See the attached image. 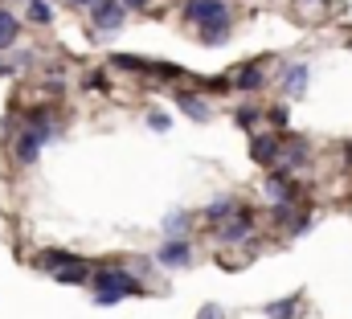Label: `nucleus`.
Wrapping results in <instances>:
<instances>
[{
	"instance_id": "obj_11",
	"label": "nucleus",
	"mask_w": 352,
	"mask_h": 319,
	"mask_svg": "<svg viewBox=\"0 0 352 319\" xmlns=\"http://www.w3.org/2000/svg\"><path fill=\"white\" fill-rule=\"evenodd\" d=\"M234 213H238V201H234V197H217V201L205 209V221H209V226H221V221H230Z\"/></svg>"
},
{
	"instance_id": "obj_10",
	"label": "nucleus",
	"mask_w": 352,
	"mask_h": 319,
	"mask_svg": "<svg viewBox=\"0 0 352 319\" xmlns=\"http://www.w3.org/2000/svg\"><path fill=\"white\" fill-rule=\"evenodd\" d=\"M54 278L62 283V287H82L90 283V266L78 258V262H70V266H62V270H54Z\"/></svg>"
},
{
	"instance_id": "obj_7",
	"label": "nucleus",
	"mask_w": 352,
	"mask_h": 319,
	"mask_svg": "<svg viewBox=\"0 0 352 319\" xmlns=\"http://www.w3.org/2000/svg\"><path fill=\"white\" fill-rule=\"evenodd\" d=\"M250 156L258 160V164H278V160H283V144H278V135H254Z\"/></svg>"
},
{
	"instance_id": "obj_25",
	"label": "nucleus",
	"mask_w": 352,
	"mask_h": 319,
	"mask_svg": "<svg viewBox=\"0 0 352 319\" xmlns=\"http://www.w3.org/2000/svg\"><path fill=\"white\" fill-rule=\"evenodd\" d=\"M70 4H87V8H90V4H94V0H70Z\"/></svg>"
},
{
	"instance_id": "obj_16",
	"label": "nucleus",
	"mask_w": 352,
	"mask_h": 319,
	"mask_svg": "<svg viewBox=\"0 0 352 319\" xmlns=\"http://www.w3.org/2000/svg\"><path fill=\"white\" fill-rule=\"evenodd\" d=\"M226 37H230V16H226V21H213V25L201 29V41H205V45H221Z\"/></svg>"
},
{
	"instance_id": "obj_5",
	"label": "nucleus",
	"mask_w": 352,
	"mask_h": 319,
	"mask_svg": "<svg viewBox=\"0 0 352 319\" xmlns=\"http://www.w3.org/2000/svg\"><path fill=\"white\" fill-rule=\"evenodd\" d=\"M263 82H266L263 62H246V66H238V70L230 74V86H234V90H263Z\"/></svg>"
},
{
	"instance_id": "obj_21",
	"label": "nucleus",
	"mask_w": 352,
	"mask_h": 319,
	"mask_svg": "<svg viewBox=\"0 0 352 319\" xmlns=\"http://www.w3.org/2000/svg\"><path fill=\"white\" fill-rule=\"evenodd\" d=\"M201 319H226V311H221L217 303H205V307H201Z\"/></svg>"
},
{
	"instance_id": "obj_9",
	"label": "nucleus",
	"mask_w": 352,
	"mask_h": 319,
	"mask_svg": "<svg viewBox=\"0 0 352 319\" xmlns=\"http://www.w3.org/2000/svg\"><path fill=\"white\" fill-rule=\"evenodd\" d=\"M295 192H299V188H295V180H287V176H270V180H266V197H270L274 205H291Z\"/></svg>"
},
{
	"instance_id": "obj_6",
	"label": "nucleus",
	"mask_w": 352,
	"mask_h": 319,
	"mask_svg": "<svg viewBox=\"0 0 352 319\" xmlns=\"http://www.w3.org/2000/svg\"><path fill=\"white\" fill-rule=\"evenodd\" d=\"M156 258L164 262V266H188L192 262V245L184 238H168L160 250H156Z\"/></svg>"
},
{
	"instance_id": "obj_22",
	"label": "nucleus",
	"mask_w": 352,
	"mask_h": 319,
	"mask_svg": "<svg viewBox=\"0 0 352 319\" xmlns=\"http://www.w3.org/2000/svg\"><path fill=\"white\" fill-rule=\"evenodd\" d=\"M270 123H274V127H287V111H283V107H274V111H270Z\"/></svg>"
},
{
	"instance_id": "obj_13",
	"label": "nucleus",
	"mask_w": 352,
	"mask_h": 319,
	"mask_svg": "<svg viewBox=\"0 0 352 319\" xmlns=\"http://www.w3.org/2000/svg\"><path fill=\"white\" fill-rule=\"evenodd\" d=\"M70 262H78V254H70V250H50V254L37 258L41 270H62V266H70Z\"/></svg>"
},
{
	"instance_id": "obj_1",
	"label": "nucleus",
	"mask_w": 352,
	"mask_h": 319,
	"mask_svg": "<svg viewBox=\"0 0 352 319\" xmlns=\"http://www.w3.org/2000/svg\"><path fill=\"white\" fill-rule=\"evenodd\" d=\"M90 287H94V303H119V299L144 291L140 278L127 274V270H119V266H98L94 278H90Z\"/></svg>"
},
{
	"instance_id": "obj_17",
	"label": "nucleus",
	"mask_w": 352,
	"mask_h": 319,
	"mask_svg": "<svg viewBox=\"0 0 352 319\" xmlns=\"http://www.w3.org/2000/svg\"><path fill=\"white\" fill-rule=\"evenodd\" d=\"M176 102H180L184 115H192V119H209V107H205L197 94H176Z\"/></svg>"
},
{
	"instance_id": "obj_26",
	"label": "nucleus",
	"mask_w": 352,
	"mask_h": 319,
	"mask_svg": "<svg viewBox=\"0 0 352 319\" xmlns=\"http://www.w3.org/2000/svg\"><path fill=\"white\" fill-rule=\"evenodd\" d=\"M0 74H8V66H4V62H0Z\"/></svg>"
},
{
	"instance_id": "obj_4",
	"label": "nucleus",
	"mask_w": 352,
	"mask_h": 319,
	"mask_svg": "<svg viewBox=\"0 0 352 319\" xmlns=\"http://www.w3.org/2000/svg\"><path fill=\"white\" fill-rule=\"evenodd\" d=\"M184 16H188L197 29H205V25H213V21H226L230 12H226V0H188V4H184Z\"/></svg>"
},
{
	"instance_id": "obj_8",
	"label": "nucleus",
	"mask_w": 352,
	"mask_h": 319,
	"mask_svg": "<svg viewBox=\"0 0 352 319\" xmlns=\"http://www.w3.org/2000/svg\"><path fill=\"white\" fill-rule=\"evenodd\" d=\"M250 230H254V217H250L246 209H238L234 221H221V241H242Z\"/></svg>"
},
{
	"instance_id": "obj_18",
	"label": "nucleus",
	"mask_w": 352,
	"mask_h": 319,
	"mask_svg": "<svg viewBox=\"0 0 352 319\" xmlns=\"http://www.w3.org/2000/svg\"><path fill=\"white\" fill-rule=\"evenodd\" d=\"M50 16H54V12H50L45 0H29V21H33V25H50Z\"/></svg>"
},
{
	"instance_id": "obj_15",
	"label": "nucleus",
	"mask_w": 352,
	"mask_h": 319,
	"mask_svg": "<svg viewBox=\"0 0 352 319\" xmlns=\"http://www.w3.org/2000/svg\"><path fill=\"white\" fill-rule=\"evenodd\" d=\"M283 90H287L291 98H299V94L307 90V66H291V70H287V82H283Z\"/></svg>"
},
{
	"instance_id": "obj_19",
	"label": "nucleus",
	"mask_w": 352,
	"mask_h": 319,
	"mask_svg": "<svg viewBox=\"0 0 352 319\" xmlns=\"http://www.w3.org/2000/svg\"><path fill=\"white\" fill-rule=\"evenodd\" d=\"M184 230H188V217H184V213H173V217H168V226H164V234H168V238H184Z\"/></svg>"
},
{
	"instance_id": "obj_2",
	"label": "nucleus",
	"mask_w": 352,
	"mask_h": 319,
	"mask_svg": "<svg viewBox=\"0 0 352 319\" xmlns=\"http://www.w3.org/2000/svg\"><path fill=\"white\" fill-rule=\"evenodd\" d=\"M123 21H127V4H123V0H94V4H90V25H94V29L115 33Z\"/></svg>"
},
{
	"instance_id": "obj_14",
	"label": "nucleus",
	"mask_w": 352,
	"mask_h": 319,
	"mask_svg": "<svg viewBox=\"0 0 352 319\" xmlns=\"http://www.w3.org/2000/svg\"><path fill=\"white\" fill-rule=\"evenodd\" d=\"M295 311H299V295H287V299L266 303V316L270 319H295Z\"/></svg>"
},
{
	"instance_id": "obj_24",
	"label": "nucleus",
	"mask_w": 352,
	"mask_h": 319,
	"mask_svg": "<svg viewBox=\"0 0 352 319\" xmlns=\"http://www.w3.org/2000/svg\"><path fill=\"white\" fill-rule=\"evenodd\" d=\"M123 4H127V8H144L148 0H123Z\"/></svg>"
},
{
	"instance_id": "obj_3",
	"label": "nucleus",
	"mask_w": 352,
	"mask_h": 319,
	"mask_svg": "<svg viewBox=\"0 0 352 319\" xmlns=\"http://www.w3.org/2000/svg\"><path fill=\"white\" fill-rule=\"evenodd\" d=\"M119 70H135V74H156V78H180L184 70L180 66H168V62H144V58H135V54H115L111 58Z\"/></svg>"
},
{
	"instance_id": "obj_23",
	"label": "nucleus",
	"mask_w": 352,
	"mask_h": 319,
	"mask_svg": "<svg viewBox=\"0 0 352 319\" xmlns=\"http://www.w3.org/2000/svg\"><path fill=\"white\" fill-rule=\"evenodd\" d=\"M254 119H258V115H254V111H238V123H242V127H250V123H254Z\"/></svg>"
},
{
	"instance_id": "obj_20",
	"label": "nucleus",
	"mask_w": 352,
	"mask_h": 319,
	"mask_svg": "<svg viewBox=\"0 0 352 319\" xmlns=\"http://www.w3.org/2000/svg\"><path fill=\"white\" fill-rule=\"evenodd\" d=\"M148 127H152V131H168V127H173V119H168L164 111H148Z\"/></svg>"
},
{
	"instance_id": "obj_12",
	"label": "nucleus",
	"mask_w": 352,
	"mask_h": 319,
	"mask_svg": "<svg viewBox=\"0 0 352 319\" xmlns=\"http://www.w3.org/2000/svg\"><path fill=\"white\" fill-rule=\"evenodd\" d=\"M16 37H21V21H16L8 8H0V50H8Z\"/></svg>"
}]
</instances>
